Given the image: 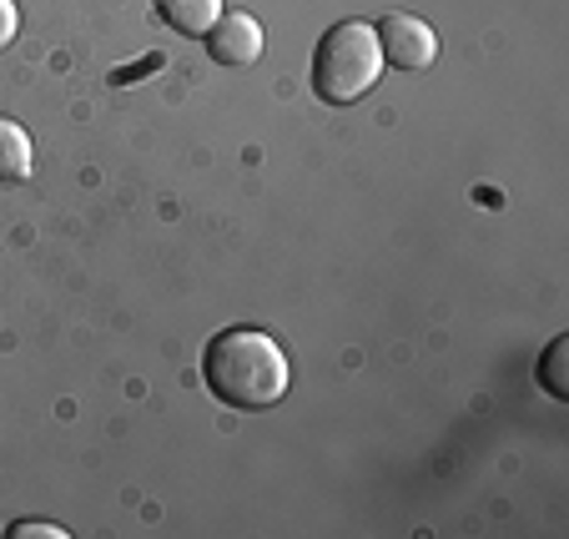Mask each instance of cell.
<instances>
[{
    "mask_svg": "<svg viewBox=\"0 0 569 539\" xmlns=\"http://www.w3.org/2000/svg\"><path fill=\"white\" fill-rule=\"evenodd\" d=\"M202 378L227 409H272L288 399V353L258 328H222L202 353Z\"/></svg>",
    "mask_w": 569,
    "mask_h": 539,
    "instance_id": "6da1fadb",
    "label": "cell"
},
{
    "mask_svg": "<svg viewBox=\"0 0 569 539\" xmlns=\"http://www.w3.org/2000/svg\"><path fill=\"white\" fill-rule=\"evenodd\" d=\"M383 76V51H378V31L368 21H343L318 41L312 56V91L328 107H353Z\"/></svg>",
    "mask_w": 569,
    "mask_h": 539,
    "instance_id": "7a4b0ae2",
    "label": "cell"
},
{
    "mask_svg": "<svg viewBox=\"0 0 569 539\" xmlns=\"http://www.w3.org/2000/svg\"><path fill=\"white\" fill-rule=\"evenodd\" d=\"M373 31H378L383 61L398 66V71H429V66L439 61V36H433V26L419 21V16L393 11V16H383Z\"/></svg>",
    "mask_w": 569,
    "mask_h": 539,
    "instance_id": "3957f363",
    "label": "cell"
},
{
    "mask_svg": "<svg viewBox=\"0 0 569 539\" xmlns=\"http://www.w3.org/2000/svg\"><path fill=\"white\" fill-rule=\"evenodd\" d=\"M207 56L217 66H252L262 56V26L248 11H222L207 31Z\"/></svg>",
    "mask_w": 569,
    "mask_h": 539,
    "instance_id": "277c9868",
    "label": "cell"
},
{
    "mask_svg": "<svg viewBox=\"0 0 569 539\" xmlns=\"http://www.w3.org/2000/svg\"><path fill=\"white\" fill-rule=\"evenodd\" d=\"M157 16L182 36H207L222 16V0H157Z\"/></svg>",
    "mask_w": 569,
    "mask_h": 539,
    "instance_id": "5b68a950",
    "label": "cell"
},
{
    "mask_svg": "<svg viewBox=\"0 0 569 539\" xmlns=\"http://www.w3.org/2000/svg\"><path fill=\"white\" fill-rule=\"evenodd\" d=\"M31 137L21 121L0 117V182H26L31 177Z\"/></svg>",
    "mask_w": 569,
    "mask_h": 539,
    "instance_id": "8992f818",
    "label": "cell"
},
{
    "mask_svg": "<svg viewBox=\"0 0 569 539\" xmlns=\"http://www.w3.org/2000/svg\"><path fill=\"white\" fill-rule=\"evenodd\" d=\"M565 358H569V338H555L539 358V383H545L555 399H569V373H565Z\"/></svg>",
    "mask_w": 569,
    "mask_h": 539,
    "instance_id": "52a82bcc",
    "label": "cell"
},
{
    "mask_svg": "<svg viewBox=\"0 0 569 539\" xmlns=\"http://www.w3.org/2000/svg\"><path fill=\"white\" fill-rule=\"evenodd\" d=\"M71 539L61 525H46V519H26V525H11V539Z\"/></svg>",
    "mask_w": 569,
    "mask_h": 539,
    "instance_id": "ba28073f",
    "label": "cell"
},
{
    "mask_svg": "<svg viewBox=\"0 0 569 539\" xmlns=\"http://www.w3.org/2000/svg\"><path fill=\"white\" fill-rule=\"evenodd\" d=\"M16 31H21V11H16V0H0V51L16 41Z\"/></svg>",
    "mask_w": 569,
    "mask_h": 539,
    "instance_id": "9c48e42d",
    "label": "cell"
},
{
    "mask_svg": "<svg viewBox=\"0 0 569 539\" xmlns=\"http://www.w3.org/2000/svg\"><path fill=\"white\" fill-rule=\"evenodd\" d=\"M157 66H161V56H147V61H141V66H131V71H111V81H117V87H131V81H137V76L157 71Z\"/></svg>",
    "mask_w": 569,
    "mask_h": 539,
    "instance_id": "30bf717a",
    "label": "cell"
}]
</instances>
